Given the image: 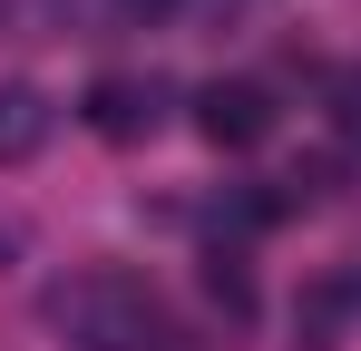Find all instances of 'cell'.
<instances>
[{
    "mask_svg": "<svg viewBox=\"0 0 361 351\" xmlns=\"http://www.w3.org/2000/svg\"><path fill=\"white\" fill-rule=\"evenodd\" d=\"M332 127L361 147V68H342V78H332Z\"/></svg>",
    "mask_w": 361,
    "mask_h": 351,
    "instance_id": "cell-7",
    "label": "cell"
},
{
    "mask_svg": "<svg viewBox=\"0 0 361 351\" xmlns=\"http://www.w3.org/2000/svg\"><path fill=\"white\" fill-rule=\"evenodd\" d=\"M88 127H98L108 147L157 137V127H166V78H98V88H88Z\"/></svg>",
    "mask_w": 361,
    "mask_h": 351,
    "instance_id": "cell-3",
    "label": "cell"
},
{
    "mask_svg": "<svg viewBox=\"0 0 361 351\" xmlns=\"http://www.w3.org/2000/svg\"><path fill=\"white\" fill-rule=\"evenodd\" d=\"M10 254H20V225H0V264H10Z\"/></svg>",
    "mask_w": 361,
    "mask_h": 351,
    "instance_id": "cell-8",
    "label": "cell"
},
{
    "mask_svg": "<svg viewBox=\"0 0 361 351\" xmlns=\"http://www.w3.org/2000/svg\"><path fill=\"white\" fill-rule=\"evenodd\" d=\"M49 98L30 88V78H0V166H30L39 147H49Z\"/></svg>",
    "mask_w": 361,
    "mask_h": 351,
    "instance_id": "cell-4",
    "label": "cell"
},
{
    "mask_svg": "<svg viewBox=\"0 0 361 351\" xmlns=\"http://www.w3.org/2000/svg\"><path fill=\"white\" fill-rule=\"evenodd\" d=\"M195 137H205L215 156L264 147V137H274V88H264V78H215V88H195Z\"/></svg>",
    "mask_w": 361,
    "mask_h": 351,
    "instance_id": "cell-2",
    "label": "cell"
},
{
    "mask_svg": "<svg viewBox=\"0 0 361 351\" xmlns=\"http://www.w3.org/2000/svg\"><path fill=\"white\" fill-rule=\"evenodd\" d=\"M352 302H361L352 283H312V292H302V312H293L302 351H332V332H342V312H352Z\"/></svg>",
    "mask_w": 361,
    "mask_h": 351,
    "instance_id": "cell-5",
    "label": "cell"
},
{
    "mask_svg": "<svg viewBox=\"0 0 361 351\" xmlns=\"http://www.w3.org/2000/svg\"><path fill=\"white\" fill-rule=\"evenodd\" d=\"M205 292H215L225 312H254V283H244V264H235V254H205Z\"/></svg>",
    "mask_w": 361,
    "mask_h": 351,
    "instance_id": "cell-6",
    "label": "cell"
},
{
    "mask_svg": "<svg viewBox=\"0 0 361 351\" xmlns=\"http://www.w3.org/2000/svg\"><path fill=\"white\" fill-rule=\"evenodd\" d=\"M39 312H49L59 351H157V292L118 264H88V273L49 283Z\"/></svg>",
    "mask_w": 361,
    "mask_h": 351,
    "instance_id": "cell-1",
    "label": "cell"
},
{
    "mask_svg": "<svg viewBox=\"0 0 361 351\" xmlns=\"http://www.w3.org/2000/svg\"><path fill=\"white\" fill-rule=\"evenodd\" d=\"M127 10H166V0H127Z\"/></svg>",
    "mask_w": 361,
    "mask_h": 351,
    "instance_id": "cell-9",
    "label": "cell"
}]
</instances>
